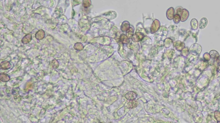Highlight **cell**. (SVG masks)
Instances as JSON below:
<instances>
[{
	"label": "cell",
	"instance_id": "obj_2",
	"mask_svg": "<svg viewBox=\"0 0 220 123\" xmlns=\"http://www.w3.org/2000/svg\"><path fill=\"white\" fill-rule=\"evenodd\" d=\"M125 97L128 100H133L136 98L137 94L134 92H130L125 94Z\"/></svg>",
	"mask_w": 220,
	"mask_h": 123
},
{
	"label": "cell",
	"instance_id": "obj_1",
	"mask_svg": "<svg viewBox=\"0 0 220 123\" xmlns=\"http://www.w3.org/2000/svg\"><path fill=\"white\" fill-rule=\"evenodd\" d=\"M189 12L187 9H183L182 14V16L181 18V21L183 22L186 21L188 18V17L189 16Z\"/></svg>",
	"mask_w": 220,
	"mask_h": 123
},
{
	"label": "cell",
	"instance_id": "obj_3",
	"mask_svg": "<svg viewBox=\"0 0 220 123\" xmlns=\"http://www.w3.org/2000/svg\"><path fill=\"white\" fill-rule=\"evenodd\" d=\"M208 24V20L207 19L203 17L201 19L200 22V24H199V27L200 29H202L205 28L206 27V26Z\"/></svg>",
	"mask_w": 220,
	"mask_h": 123
},
{
	"label": "cell",
	"instance_id": "obj_5",
	"mask_svg": "<svg viewBox=\"0 0 220 123\" xmlns=\"http://www.w3.org/2000/svg\"><path fill=\"white\" fill-rule=\"evenodd\" d=\"M3 79V80H2V81L3 82H7L8 81L10 80V77L7 74H0V79Z\"/></svg>",
	"mask_w": 220,
	"mask_h": 123
},
{
	"label": "cell",
	"instance_id": "obj_6",
	"mask_svg": "<svg viewBox=\"0 0 220 123\" xmlns=\"http://www.w3.org/2000/svg\"><path fill=\"white\" fill-rule=\"evenodd\" d=\"M175 22H176V23H178L179 22H180V16H179V15H176L175 16Z\"/></svg>",
	"mask_w": 220,
	"mask_h": 123
},
{
	"label": "cell",
	"instance_id": "obj_4",
	"mask_svg": "<svg viewBox=\"0 0 220 123\" xmlns=\"http://www.w3.org/2000/svg\"><path fill=\"white\" fill-rule=\"evenodd\" d=\"M191 27L192 29L193 30H196L198 28V22L196 18H193L191 22Z\"/></svg>",
	"mask_w": 220,
	"mask_h": 123
}]
</instances>
